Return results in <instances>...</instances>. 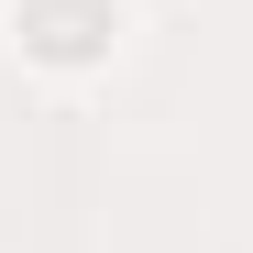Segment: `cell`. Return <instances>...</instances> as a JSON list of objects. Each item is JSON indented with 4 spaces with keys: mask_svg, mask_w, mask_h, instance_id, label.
Wrapping results in <instances>:
<instances>
[{
    "mask_svg": "<svg viewBox=\"0 0 253 253\" xmlns=\"http://www.w3.org/2000/svg\"><path fill=\"white\" fill-rule=\"evenodd\" d=\"M11 33L44 66H99L110 33H121V0H11Z\"/></svg>",
    "mask_w": 253,
    "mask_h": 253,
    "instance_id": "1",
    "label": "cell"
}]
</instances>
